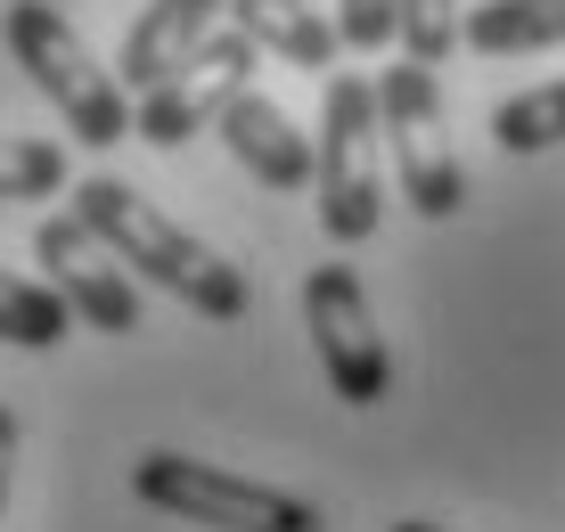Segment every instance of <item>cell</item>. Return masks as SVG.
Returning <instances> with one entry per match:
<instances>
[{
    "label": "cell",
    "instance_id": "6da1fadb",
    "mask_svg": "<svg viewBox=\"0 0 565 532\" xmlns=\"http://www.w3.org/2000/svg\"><path fill=\"white\" fill-rule=\"evenodd\" d=\"M74 213H83L90 230L115 246V263L131 270V279L164 287L172 304H189L198 320H246V304H255V287H246L238 263H222L205 238H189L172 213H156L131 181H115V172H90V181H74Z\"/></svg>",
    "mask_w": 565,
    "mask_h": 532
},
{
    "label": "cell",
    "instance_id": "7a4b0ae2",
    "mask_svg": "<svg viewBox=\"0 0 565 532\" xmlns=\"http://www.w3.org/2000/svg\"><path fill=\"white\" fill-rule=\"evenodd\" d=\"M0 33H9V57L25 66V83L50 98L57 124H66L83 148L131 140V115H140V107L124 98V74H107L99 57L83 50V33L57 17V0H9Z\"/></svg>",
    "mask_w": 565,
    "mask_h": 532
},
{
    "label": "cell",
    "instance_id": "3957f363",
    "mask_svg": "<svg viewBox=\"0 0 565 532\" xmlns=\"http://www.w3.org/2000/svg\"><path fill=\"white\" fill-rule=\"evenodd\" d=\"M311 205L337 246L377 238L385 222V124H377V83L369 74H328L320 91V172Z\"/></svg>",
    "mask_w": 565,
    "mask_h": 532
},
{
    "label": "cell",
    "instance_id": "277c9868",
    "mask_svg": "<svg viewBox=\"0 0 565 532\" xmlns=\"http://www.w3.org/2000/svg\"><path fill=\"white\" fill-rule=\"evenodd\" d=\"M131 491L181 524H205V532H328L320 508L296 500V491L230 476V467H205V459H181V450H148L131 467Z\"/></svg>",
    "mask_w": 565,
    "mask_h": 532
},
{
    "label": "cell",
    "instance_id": "5b68a950",
    "mask_svg": "<svg viewBox=\"0 0 565 532\" xmlns=\"http://www.w3.org/2000/svg\"><path fill=\"white\" fill-rule=\"evenodd\" d=\"M377 124H385V156H394V181L411 196L418 222H451L467 205V172L451 156V115H443L435 66L402 57L377 74Z\"/></svg>",
    "mask_w": 565,
    "mask_h": 532
},
{
    "label": "cell",
    "instance_id": "8992f818",
    "mask_svg": "<svg viewBox=\"0 0 565 532\" xmlns=\"http://www.w3.org/2000/svg\"><path fill=\"white\" fill-rule=\"evenodd\" d=\"M303 328H311V352H320V377L337 402L377 409L394 393V352H385L377 311H369V295L344 263H320L303 279Z\"/></svg>",
    "mask_w": 565,
    "mask_h": 532
},
{
    "label": "cell",
    "instance_id": "52a82bcc",
    "mask_svg": "<svg viewBox=\"0 0 565 532\" xmlns=\"http://www.w3.org/2000/svg\"><path fill=\"white\" fill-rule=\"evenodd\" d=\"M255 66H263V50L246 42L238 25H230V33H205V42L189 50L164 83L140 91L131 140H148V148H189L205 124H222V115H230V98L255 91Z\"/></svg>",
    "mask_w": 565,
    "mask_h": 532
},
{
    "label": "cell",
    "instance_id": "ba28073f",
    "mask_svg": "<svg viewBox=\"0 0 565 532\" xmlns=\"http://www.w3.org/2000/svg\"><path fill=\"white\" fill-rule=\"evenodd\" d=\"M33 263L50 270V287L74 304L83 328H99V337H131V328H140V287H131V270L115 263V246L83 213H50V222L33 230Z\"/></svg>",
    "mask_w": 565,
    "mask_h": 532
},
{
    "label": "cell",
    "instance_id": "9c48e42d",
    "mask_svg": "<svg viewBox=\"0 0 565 532\" xmlns=\"http://www.w3.org/2000/svg\"><path fill=\"white\" fill-rule=\"evenodd\" d=\"M213 131H222V148L238 156L263 189H287V196H296V189H311V172H320V140L296 131V115H287L279 98H263V91L230 98V115H222Z\"/></svg>",
    "mask_w": 565,
    "mask_h": 532
},
{
    "label": "cell",
    "instance_id": "30bf717a",
    "mask_svg": "<svg viewBox=\"0 0 565 532\" xmlns=\"http://www.w3.org/2000/svg\"><path fill=\"white\" fill-rule=\"evenodd\" d=\"M213 17H230V0H148V9L131 17V33H124V57H115L124 91H156L213 33Z\"/></svg>",
    "mask_w": 565,
    "mask_h": 532
},
{
    "label": "cell",
    "instance_id": "8fae6325",
    "mask_svg": "<svg viewBox=\"0 0 565 532\" xmlns=\"http://www.w3.org/2000/svg\"><path fill=\"white\" fill-rule=\"evenodd\" d=\"M230 25L246 33L263 57L279 66H303V74H337V17H320V0H230Z\"/></svg>",
    "mask_w": 565,
    "mask_h": 532
},
{
    "label": "cell",
    "instance_id": "7c38bea8",
    "mask_svg": "<svg viewBox=\"0 0 565 532\" xmlns=\"http://www.w3.org/2000/svg\"><path fill=\"white\" fill-rule=\"evenodd\" d=\"M467 50L476 57L565 50V0H476L467 9Z\"/></svg>",
    "mask_w": 565,
    "mask_h": 532
},
{
    "label": "cell",
    "instance_id": "4fadbf2b",
    "mask_svg": "<svg viewBox=\"0 0 565 532\" xmlns=\"http://www.w3.org/2000/svg\"><path fill=\"white\" fill-rule=\"evenodd\" d=\"M74 337V304L57 295L50 279H17V270H0V344L17 352H50Z\"/></svg>",
    "mask_w": 565,
    "mask_h": 532
},
{
    "label": "cell",
    "instance_id": "5bb4252c",
    "mask_svg": "<svg viewBox=\"0 0 565 532\" xmlns=\"http://www.w3.org/2000/svg\"><path fill=\"white\" fill-rule=\"evenodd\" d=\"M492 140L509 156H541V148H565V83H533L516 98L492 107Z\"/></svg>",
    "mask_w": 565,
    "mask_h": 532
},
{
    "label": "cell",
    "instance_id": "9a60e30c",
    "mask_svg": "<svg viewBox=\"0 0 565 532\" xmlns=\"http://www.w3.org/2000/svg\"><path fill=\"white\" fill-rule=\"evenodd\" d=\"M74 181L66 148L57 140H9L0 131V205H17V196H57Z\"/></svg>",
    "mask_w": 565,
    "mask_h": 532
},
{
    "label": "cell",
    "instance_id": "2e32d148",
    "mask_svg": "<svg viewBox=\"0 0 565 532\" xmlns=\"http://www.w3.org/2000/svg\"><path fill=\"white\" fill-rule=\"evenodd\" d=\"M459 42H467V9L459 0H402V57L443 66Z\"/></svg>",
    "mask_w": 565,
    "mask_h": 532
},
{
    "label": "cell",
    "instance_id": "e0dca14e",
    "mask_svg": "<svg viewBox=\"0 0 565 532\" xmlns=\"http://www.w3.org/2000/svg\"><path fill=\"white\" fill-rule=\"evenodd\" d=\"M337 33H344V50L402 42V0H337Z\"/></svg>",
    "mask_w": 565,
    "mask_h": 532
},
{
    "label": "cell",
    "instance_id": "ac0fdd59",
    "mask_svg": "<svg viewBox=\"0 0 565 532\" xmlns=\"http://www.w3.org/2000/svg\"><path fill=\"white\" fill-rule=\"evenodd\" d=\"M9 476H17V409H0V517H9Z\"/></svg>",
    "mask_w": 565,
    "mask_h": 532
},
{
    "label": "cell",
    "instance_id": "d6986e66",
    "mask_svg": "<svg viewBox=\"0 0 565 532\" xmlns=\"http://www.w3.org/2000/svg\"><path fill=\"white\" fill-rule=\"evenodd\" d=\"M385 532H451V524H385Z\"/></svg>",
    "mask_w": 565,
    "mask_h": 532
}]
</instances>
